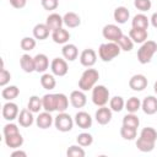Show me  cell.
<instances>
[{
	"instance_id": "cell-36",
	"label": "cell",
	"mask_w": 157,
	"mask_h": 157,
	"mask_svg": "<svg viewBox=\"0 0 157 157\" xmlns=\"http://www.w3.org/2000/svg\"><path fill=\"white\" fill-rule=\"evenodd\" d=\"M123 125L137 129L139 125H140V119L135 113H128V114H125L123 117Z\"/></svg>"
},
{
	"instance_id": "cell-14",
	"label": "cell",
	"mask_w": 157,
	"mask_h": 157,
	"mask_svg": "<svg viewBox=\"0 0 157 157\" xmlns=\"http://www.w3.org/2000/svg\"><path fill=\"white\" fill-rule=\"evenodd\" d=\"M141 109L147 115H153L157 113V98L155 96H147L141 101Z\"/></svg>"
},
{
	"instance_id": "cell-10",
	"label": "cell",
	"mask_w": 157,
	"mask_h": 157,
	"mask_svg": "<svg viewBox=\"0 0 157 157\" xmlns=\"http://www.w3.org/2000/svg\"><path fill=\"white\" fill-rule=\"evenodd\" d=\"M94 118L99 125H107L110 123V120L113 118V110L110 108H108L107 105L99 107L94 113Z\"/></svg>"
},
{
	"instance_id": "cell-8",
	"label": "cell",
	"mask_w": 157,
	"mask_h": 157,
	"mask_svg": "<svg viewBox=\"0 0 157 157\" xmlns=\"http://www.w3.org/2000/svg\"><path fill=\"white\" fill-rule=\"evenodd\" d=\"M2 118L7 121H12L15 119H17L18 114H20V109L18 105L16 103H13L12 101H7L4 105H2V110H1Z\"/></svg>"
},
{
	"instance_id": "cell-30",
	"label": "cell",
	"mask_w": 157,
	"mask_h": 157,
	"mask_svg": "<svg viewBox=\"0 0 157 157\" xmlns=\"http://www.w3.org/2000/svg\"><path fill=\"white\" fill-rule=\"evenodd\" d=\"M40 85L44 90H48V91H52L55 88L56 86V80H55V75L53 74H48V72H44L42 76H40Z\"/></svg>"
},
{
	"instance_id": "cell-25",
	"label": "cell",
	"mask_w": 157,
	"mask_h": 157,
	"mask_svg": "<svg viewBox=\"0 0 157 157\" xmlns=\"http://www.w3.org/2000/svg\"><path fill=\"white\" fill-rule=\"evenodd\" d=\"M20 66L21 69L31 74L33 71H36V65H34V56H31L29 54H23L20 58Z\"/></svg>"
},
{
	"instance_id": "cell-13",
	"label": "cell",
	"mask_w": 157,
	"mask_h": 157,
	"mask_svg": "<svg viewBox=\"0 0 157 157\" xmlns=\"http://www.w3.org/2000/svg\"><path fill=\"white\" fill-rule=\"evenodd\" d=\"M74 120H75V124H76L80 129H83V130L90 129V128L92 126V123H93L92 117H91L87 112H85V110H78V112L75 114Z\"/></svg>"
},
{
	"instance_id": "cell-3",
	"label": "cell",
	"mask_w": 157,
	"mask_h": 157,
	"mask_svg": "<svg viewBox=\"0 0 157 157\" xmlns=\"http://www.w3.org/2000/svg\"><path fill=\"white\" fill-rule=\"evenodd\" d=\"M157 52V43L155 40H146L137 50V60L140 64H148Z\"/></svg>"
},
{
	"instance_id": "cell-23",
	"label": "cell",
	"mask_w": 157,
	"mask_h": 157,
	"mask_svg": "<svg viewBox=\"0 0 157 157\" xmlns=\"http://www.w3.org/2000/svg\"><path fill=\"white\" fill-rule=\"evenodd\" d=\"M63 21L67 28H76L81 25V17L76 12H72V11L66 12L63 16Z\"/></svg>"
},
{
	"instance_id": "cell-24",
	"label": "cell",
	"mask_w": 157,
	"mask_h": 157,
	"mask_svg": "<svg viewBox=\"0 0 157 157\" xmlns=\"http://www.w3.org/2000/svg\"><path fill=\"white\" fill-rule=\"evenodd\" d=\"M45 23H47V26L49 27V29H50L52 32L55 31V29H59V28H61L63 25H64L63 16H60V15L56 13V12H53V13H50V15L47 17Z\"/></svg>"
},
{
	"instance_id": "cell-39",
	"label": "cell",
	"mask_w": 157,
	"mask_h": 157,
	"mask_svg": "<svg viewBox=\"0 0 157 157\" xmlns=\"http://www.w3.org/2000/svg\"><path fill=\"white\" fill-rule=\"evenodd\" d=\"M117 43L119 44V47H120V49H121L123 52H131L132 48H134V42H132V39H131L129 36H125V34H123V36L120 37V39H119Z\"/></svg>"
},
{
	"instance_id": "cell-5",
	"label": "cell",
	"mask_w": 157,
	"mask_h": 157,
	"mask_svg": "<svg viewBox=\"0 0 157 157\" xmlns=\"http://www.w3.org/2000/svg\"><path fill=\"white\" fill-rule=\"evenodd\" d=\"M74 124H75V120L66 112H59L58 115L54 118V125H55L56 130H59L61 132L71 131L74 128Z\"/></svg>"
},
{
	"instance_id": "cell-32",
	"label": "cell",
	"mask_w": 157,
	"mask_h": 157,
	"mask_svg": "<svg viewBox=\"0 0 157 157\" xmlns=\"http://www.w3.org/2000/svg\"><path fill=\"white\" fill-rule=\"evenodd\" d=\"M27 108L32 113H39L40 109H43L42 98H39L38 96H31L28 99V103H27Z\"/></svg>"
},
{
	"instance_id": "cell-1",
	"label": "cell",
	"mask_w": 157,
	"mask_h": 157,
	"mask_svg": "<svg viewBox=\"0 0 157 157\" xmlns=\"http://www.w3.org/2000/svg\"><path fill=\"white\" fill-rule=\"evenodd\" d=\"M120 52H121V49L117 42H107V43H102L99 45L98 56L102 61L108 63V61H112L113 59H115L120 54Z\"/></svg>"
},
{
	"instance_id": "cell-18",
	"label": "cell",
	"mask_w": 157,
	"mask_h": 157,
	"mask_svg": "<svg viewBox=\"0 0 157 157\" xmlns=\"http://www.w3.org/2000/svg\"><path fill=\"white\" fill-rule=\"evenodd\" d=\"M129 37L132 39L134 43L142 44L144 42L147 40L148 32H147V29H144V28H134V27H131V29L129 31Z\"/></svg>"
},
{
	"instance_id": "cell-22",
	"label": "cell",
	"mask_w": 157,
	"mask_h": 157,
	"mask_svg": "<svg viewBox=\"0 0 157 157\" xmlns=\"http://www.w3.org/2000/svg\"><path fill=\"white\" fill-rule=\"evenodd\" d=\"M113 17H114V21L119 25H124L128 22L129 17H130V12L128 10V7L125 6H118L115 7L114 12H113Z\"/></svg>"
},
{
	"instance_id": "cell-42",
	"label": "cell",
	"mask_w": 157,
	"mask_h": 157,
	"mask_svg": "<svg viewBox=\"0 0 157 157\" xmlns=\"http://www.w3.org/2000/svg\"><path fill=\"white\" fill-rule=\"evenodd\" d=\"M36 38L34 37H23L20 42V47L25 52H31L36 48Z\"/></svg>"
},
{
	"instance_id": "cell-46",
	"label": "cell",
	"mask_w": 157,
	"mask_h": 157,
	"mask_svg": "<svg viewBox=\"0 0 157 157\" xmlns=\"http://www.w3.org/2000/svg\"><path fill=\"white\" fill-rule=\"evenodd\" d=\"M42 7L47 11H54L59 6V0H40Z\"/></svg>"
},
{
	"instance_id": "cell-26",
	"label": "cell",
	"mask_w": 157,
	"mask_h": 157,
	"mask_svg": "<svg viewBox=\"0 0 157 157\" xmlns=\"http://www.w3.org/2000/svg\"><path fill=\"white\" fill-rule=\"evenodd\" d=\"M43 109L47 112H55L56 110V93H47L42 97Z\"/></svg>"
},
{
	"instance_id": "cell-6",
	"label": "cell",
	"mask_w": 157,
	"mask_h": 157,
	"mask_svg": "<svg viewBox=\"0 0 157 157\" xmlns=\"http://www.w3.org/2000/svg\"><path fill=\"white\" fill-rule=\"evenodd\" d=\"M123 34L124 33H123L121 28L118 25H114V23H108L102 29V36L108 42H118Z\"/></svg>"
},
{
	"instance_id": "cell-33",
	"label": "cell",
	"mask_w": 157,
	"mask_h": 157,
	"mask_svg": "<svg viewBox=\"0 0 157 157\" xmlns=\"http://www.w3.org/2000/svg\"><path fill=\"white\" fill-rule=\"evenodd\" d=\"M155 144H156V142L145 140V139H142V137H140V136H139L137 140H136V147H137V150L141 151V152H151V151L155 148Z\"/></svg>"
},
{
	"instance_id": "cell-49",
	"label": "cell",
	"mask_w": 157,
	"mask_h": 157,
	"mask_svg": "<svg viewBox=\"0 0 157 157\" xmlns=\"http://www.w3.org/2000/svg\"><path fill=\"white\" fill-rule=\"evenodd\" d=\"M150 23H151L155 28H157V12H153V13H152V16H151V18H150Z\"/></svg>"
},
{
	"instance_id": "cell-48",
	"label": "cell",
	"mask_w": 157,
	"mask_h": 157,
	"mask_svg": "<svg viewBox=\"0 0 157 157\" xmlns=\"http://www.w3.org/2000/svg\"><path fill=\"white\" fill-rule=\"evenodd\" d=\"M11 157H27V153L20 148H15L11 153Z\"/></svg>"
},
{
	"instance_id": "cell-38",
	"label": "cell",
	"mask_w": 157,
	"mask_h": 157,
	"mask_svg": "<svg viewBox=\"0 0 157 157\" xmlns=\"http://www.w3.org/2000/svg\"><path fill=\"white\" fill-rule=\"evenodd\" d=\"M69 97L64 93H56V112H65L69 107Z\"/></svg>"
},
{
	"instance_id": "cell-29",
	"label": "cell",
	"mask_w": 157,
	"mask_h": 157,
	"mask_svg": "<svg viewBox=\"0 0 157 157\" xmlns=\"http://www.w3.org/2000/svg\"><path fill=\"white\" fill-rule=\"evenodd\" d=\"M20 94V88L15 85H10V86H5L2 87L1 91V97L5 101H13L15 98H17Z\"/></svg>"
},
{
	"instance_id": "cell-37",
	"label": "cell",
	"mask_w": 157,
	"mask_h": 157,
	"mask_svg": "<svg viewBox=\"0 0 157 157\" xmlns=\"http://www.w3.org/2000/svg\"><path fill=\"white\" fill-rule=\"evenodd\" d=\"M139 136L142 137V139H145V140L156 142V140H157V131H156V129L152 128V126H146V128H144V129L140 131V135H139Z\"/></svg>"
},
{
	"instance_id": "cell-21",
	"label": "cell",
	"mask_w": 157,
	"mask_h": 157,
	"mask_svg": "<svg viewBox=\"0 0 157 157\" xmlns=\"http://www.w3.org/2000/svg\"><path fill=\"white\" fill-rule=\"evenodd\" d=\"M34 65H36V72L44 74L49 69V59L45 54L39 53L34 56Z\"/></svg>"
},
{
	"instance_id": "cell-9",
	"label": "cell",
	"mask_w": 157,
	"mask_h": 157,
	"mask_svg": "<svg viewBox=\"0 0 157 157\" xmlns=\"http://www.w3.org/2000/svg\"><path fill=\"white\" fill-rule=\"evenodd\" d=\"M147 85H148L147 77L145 75H142V74H135L129 80V87L132 91H136V92L144 91L147 87Z\"/></svg>"
},
{
	"instance_id": "cell-47",
	"label": "cell",
	"mask_w": 157,
	"mask_h": 157,
	"mask_svg": "<svg viewBox=\"0 0 157 157\" xmlns=\"http://www.w3.org/2000/svg\"><path fill=\"white\" fill-rule=\"evenodd\" d=\"M10 1V5L15 9H22L26 6V2L27 0H9Z\"/></svg>"
},
{
	"instance_id": "cell-2",
	"label": "cell",
	"mask_w": 157,
	"mask_h": 157,
	"mask_svg": "<svg viewBox=\"0 0 157 157\" xmlns=\"http://www.w3.org/2000/svg\"><path fill=\"white\" fill-rule=\"evenodd\" d=\"M98 78H99L98 70L92 69V67H87L82 72L81 77L78 78V88L82 90V91H85V92L86 91H90V90H92L96 86Z\"/></svg>"
},
{
	"instance_id": "cell-19",
	"label": "cell",
	"mask_w": 157,
	"mask_h": 157,
	"mask_svg": "<svg viewBox=\"0 0 157 157\" xmlns=\"http://www.w3.org/2000/svg\"><path fill=\"white\" fill-rule=\"evenodd\" d=\"M52 31L49 29V27L47 26V23H37L33 29H32V33H33V37L38 40H44L49 37V33Z\"/></svg>"
},
{
	"instance_id": "cell-27",
	"label": "cell",
	"mask_w": 157,
	"mask_h": 157,
	"mask_svg": "<svg viewBox=\"0 0 157 157\" xmlns=\"http://www.w3.org/2000/svg\"><path fill=\"white\" fill-rule=\"evenodd\" d=\"M4 141H5V145L12 150L15 148H20L22 145H23V136L17 132V134H13V135H9V136H4Z\"/></svg>"
},
{
	"instance_id": "cell-12",
	"label": "cell",
	"mask_w": 157,
	"mask_h": 157,
	"mask_svg": "<svg viewBox=\"0 0 157 157\" xmlns=\"http://www.w3.org/2000/svg\"><path fill=\"white\" fill-rule=\"evenodd\" d=\"M97 61V53L91 49V48H87V49H83L80 54V63L82 66L85 67H92Z\"/></svg>"
},
{
	"instance_id": "cell-40",
	"label": "cell",
	"mask_w": 157,
	"mask_h": 157,
	"mask_svg": "<svg viewBox=\"0 0 157 157\" xmlns=\"http://www.w3.org/2000/svg\"><path fill=\"white\" fill-rule=\"evenodd\" d=\"M76 142L82 147H88L93 144V136L90 132H81L76 137Z\"/></svg>"
},
{
	"instance_id": "cell-35",
	"label": "cell",
	"mask_w": 157,
	"mask_h": 157,
	"mask_svg": "<svg viewBox=\"0 0 157 157\" xmlns=\"http://www.w3.org/2000/svg\"><path fill=\"white\" fill-rule=\"evenodd\" d=\"M125 109L128 113H136L139 109H141V101L137 97H130L125 102Z\"/></svg>"
},
{
	"instance_id": "cell-4",
	"label": "cell",
	"mask_w": 157,
	"mask_h": 157,
	"mask_svg": "<svg viewBox=\"0 0 157 157\" xmlns=\"http://www.w3.org/2000/svg\"><path fill=\"white\" fill-rule=\"evenodd\" d=\"M92 102L97 107H103L105 105L109 99H110V93L109 90L104 85H96L92 88V94H91Z\"/></svg>"
},
{
	"instance_id": "cell-28",
	"label": "cell",
	"mask_w": 157,
	"mask_h": 157,
	"mask_svg": "<svg viewBox=\"0 0 157 157\" xmlns=\"http://www.w3.org/2000/svg\"><path fill=\"white\" fill-rule=\"evenodd\" d=\"M150 26V18L144 13V12H140L137 15H135L131 20V27L134 28H144V29H147Z\"/></svg>"
},
{
	"instance_id": "cell-7",
	"label": "cell",
	"mask_w": 157,
	"mask_h": 157,
	"mask_svg": "<svg viewBox=\"0 0 157 157\" xmlns=\"http://www.w3.org/2000/svg\"><path fill=\"white\" fill-rule=\"evenodd\" d=\"M50 71L55 76H59V77L65 76L69 71L67 61L63 58H54L50 63Z\"/></svg>"
},
{
	"instance_id": "cell-11",
	"label": "cell",
	"mask_w": 157,
	"mask_h": 157,
	"mask_svg": "<svg viewBox=\"0 0 157 157\" xmlns=\"http://www.w3.org/2000/svg\"><path fill=\"white\" fill-rule=\"evenodd\" d=\"M69 99H70V104L74 108H77V109L83 108L86 105V103H87V97L85 94V91H82V90H75V91H72L70 93Z\"/></svg>"
},
{
	"instance_id": "cell-44",
	"label": "cell",
	"mask_w": 157,
	"mask_h": 157,
	"mask_svg": "<svg viewBox=\"0 0 157 157\" xmlns=\"http://www.w3.org/2000/svg\"><path fill=\"white\" fill-rule=\"evenodd\" d=\"M11 80V74L10 71H7L4 66V61H2V66H1V71H0V86L5 87Z\"/></svg>"
},
{
	"instance_id": "cell-50",
	"label": "cell",
	"mask_w": 157,
	"mask_h": 157,
	"mask_svg": "<svg viewBox=\"0 0 157 157\" xmlns=\"http://www.w3.org/2000/svg\"><path fill=\"white\" fill-rule=\"evenodd\" d=\"M153 91H155V93L157 94V81H156L155 85H153Z\"/></svg>"
},
{
	"instance_id": "cell-45",
	"label": "cell",
	"mask_w": 157,
	"mask_h": 157,
	"mask_svg": "<svg viewBox=\"0 0 157 157\" xmlns=\"http://www.w3.org/2000/svg\"><path fill=\"white\" fill-rule=\"evenodd\" d=\"M17 132H20V130H18V126L16 125V124H13V123H7V124H5L4 125V128H2V134H4V136H9V135H13V134H17Z\"/></svg>"
},
{
	"instance_id": "cell-43",
	"label": "cell",
	"mask_w": 157,
	"mask_h": 157,
	"mask_svg": "<svg viewBox=\"0 0 157 157\" xmlns=\"http://www.w3.org/2000/svg\"><path fill=\"white\" fill-rule=\"evenodd\" d=\"M134 6L136 10H139L141 12H146L151 9L152 2H151V0H134Z\"/></svg>"
},
{
	"instance_id": "cell-34",
	"label": "cell",
	"mask_w": 157,
	"mask_h": 157,
	"mask_svg": "<svg viewBox=\"0 0 157 157\" xmlns=\"http://www.w3.org/2000/svg\"><path fill=\"white\" fill-rule=\"evenodd\" d=\"M136 135H137V129L131 128V126H126V125H121V128H120V136L124 140H128V141L135 140Z\"/></svg>"
},
{
	"instance_id": "cell-15",
	"label": "cell",
	"mask_w": 157,
	"mask_h": 157,
	"mask_svg": "<svg viewBox=\"0 0 157 157\" xmlns=\"http://www.w3.org/2000/svg\"><path fill=\"white\" fill-rule=\"evenodd\" d=\"M36 124L39 129H48L54 124V118L52 117L50 112H39L38 117L36 118Z\"/></svg>"
},
{
	"instance_id": "cell-41",
	"label": "cell",
	"mask_w": 157,
	"mask_h": 157,
	"mask_svg": "<svg viewBox=\"0 0 157 157\" xmlns=\"http://www.w3.org/2000/svg\"><path fill=\"white\" fill-rule=\"evenodd\" d=\"M66 156L67 157H85L86 152H85L83 147L77 144V145H71L66 150Z\"/></svg>"
},
{
	"instance_id": "cell-20",
	"label": "cell",
	"mask_w": 157,
	"mask_h": 157,
	"mask_svg": "<svg viewBox=\"0 0 157 157\" xmlns=\"http://www.w3.org/2000/svg\"><path fill=\"white\" fill-rule=\"evenodd\" d=\"M52 39H53V42L54 43H56V44H66L67 42H69V39H70V33H69V31L67 29H65V28H59V29H55V31H53L52 32Z\"/></svg>"
},
{
	"instance_id": "cell-31",
	"label": "cell",
	"mask_w": 157,
	"mask_h": 157,
	"mask_svg": "<svg viewBox=\"0 0 157 157\" xmlns=\"http://www.w3.org/2000/svg\"><path fill=\"white\" fill-rule=\"evenodd\" d=\"M109 108L113 112H121L123 109H125V101L121 96H114L109 99Z\"/></svg>"
},
{
	"instance_id": "cell-16",
	"label": "cell",
	"mask_w": 157,
	"mask_h": 157,
	"mask_svg": "<svg viewBox=\"0 0 157 157\" xmlns=\"http://www.w3.org/2000/svg\"><path fill=\"white\" fill-rule=\"evenodd\" d=\"M61 54H63V58L66 60V61H74L77 59L78 56V49L75 44L72 43H66L63 45L61 48Z\"/></svg>"
},
{
	"instance_id": "cell-17",
	"label": "cell",
	"mask_w": 157,
	"mask_h": 157,
	"mask_svg": "<svg viewBox=\"0 0 157 157\" xmlns=\"http://www.w3.org/2000/svg\"><path fill=\"white\" fill-rule=\"evenodd\" d=\"M17 121H18L20 126H22V128H29L34 123L33 113L28 108H23L22 110H20V114L17 117Z\"/></svg>"
}]
</instances>
